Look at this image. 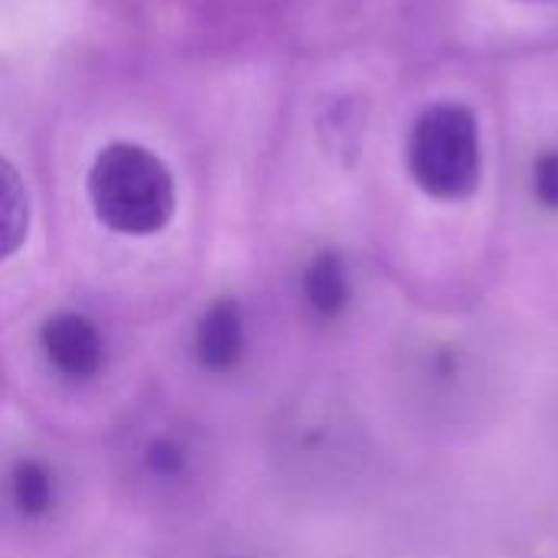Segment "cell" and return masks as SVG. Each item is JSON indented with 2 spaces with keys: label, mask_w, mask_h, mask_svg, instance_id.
<instances>
[{
  "label": "cell",
  "mask_w": 558,
  "mask_h": 558,
  "mask_svg": "<svg viewBox=\"0 0 558 558\" xmlns=\"http://www.w3.org/2000/svg\"><path fill=\"white\" fill-rule=\"evenodd\" d=\"M301 294H304V304L311 307V314H317L324 320L337 317L350 304V278H347L340 255H333V252L314 255L301 275Z\"/></svg>",
  "instance_id": "6"
},
{
  "label": "cell",
  "mask_w": 558,
  "mask_h": 558,
  "mask_svg": "<svg viewBox=\"0 0 558 558\" xmlns=\"http://www.w3.org/2000/svg\"><path fill=\"white\" fill-rule=\"evenodd\" d=\"M533 193L543 206L558 209V150H546L533 163Z\"/></svg>",
  "instance_id": "9"
},
{
  "label": "cell",
  "mask_w": 558,
  "mask_h": 558,
  "mask_svg": "<svg viewBox=\"0 0 558 558\" xmlns=\"http://www.w3.org/2000/svg\"><path fill=\"white\" fill-rule=\"evenodd\" d=\"M95 216L121 235L160 232L177 206L167 163L141 144H108L88 170Z\"/></svg>",
  "instance_id": "1"
},
{
  "label": "cell",
  "mask_w": 558,
  "mask_h": 558,
  "mask_svg": "<svg viewBox=\"0 0 558 558\" xmlns=\"http://www.w3.org/2000/svg\"><path fill=\"white\" fill-rule=\"evenodd\" d=\"M29 232V193L16 167L0 160V262L10 258Z\"/></svg>",
  "instance_id": "7"
},
{
  "label": "cell",
  "mask_w": 558,
  "mask_h": 558,
  "mask_svg": "<svg viewBox=\"0 0 558 558\" xmlns=\"http://www.w3.org/2000/svg\"><path fill=\"white\" fill-rule=\"evenodd\" d=\"M43 360L69 383H88L105 369L108 343L98 324L78 311H59L39 327Z\"/></svg>",
  "instance_id": "3"
},
{
  "label": "cell",
  "mask_w": 558,
  "mask_h": 558,
  "mask_svg": "<svg viewBox=\"0 0 558 558\" xmlns=\"http://www.w3.org/2000/svg\"><path fill=\"white\" fill-rule=\"evenodd\" d=\"M141 468L154 484H183L193 471V448L180 435H154L141 451Z\"/></svg>",
  "instance_id": "8"
},
{
  "label": "cell",
  "mask_w": 558,
  "mask_h": 558,
  "mask_svg": "<svg viewBox=\"0 0 558 558\" xmlns=\"http://www.w3.org/2000/svg\"><path fill=\"white\" fill-rule=\"evenodd\" d=\"M405 167L415 186L432 199L461 203L474 196L484 173V147L474 111L458 101H441L422 111L409 131Z\"/></svg>",
  "instance_id": "2"
},
{
  "label": "cell",
  "mask_w": 558,
  "mask_h": 558,
  "mask_svg": "<svg viewBox=\"0 0 558 558\" xmlns=\"http://www.w3.org/2000/svg\"><path fill=\"white\" fill-rule=\"evenodd\" d=\"M7 500L20 520H26V523L46 520L59 500L56 471L43 458H33V454L16 458L7 471Z\"/></svg>",
  "instance_id": "5"
},
{
  "label": "cell",
  "mask_w": 558,
  "mask_h": 558,
  "mask_svg": "<svg viewBox=\"0 0 558 558\" xmlns=\"http://www.w3.org/2000/svg\"><path fill=\"white\" fill-rule=\"evenodd\" d=\"M245 317H242V304L235 298H216L213 304H206V311L196 320L193 330V353L196 363L206 373L226 376L232 369H239L242 356H245Z\"/></svg>",
  "instance_id": "4"
}]
</instances>
